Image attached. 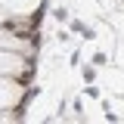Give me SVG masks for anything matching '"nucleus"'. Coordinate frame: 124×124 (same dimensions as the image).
Wrapping results in <instances>:
<instances>
[{
  "instance_id": "obj_1",
  "label": "nucleus",
  "mask_w": 124,
  "mask_h": 124,
  "mask_svg": "<svg viewBox=\"0 0 124 124\" xmlns=\"http://www.w3.org/2000/svg\"><path fill=\"white\" fill-rule=\"evenodd\" d=\"M28 71H31L28 56L16 50H0V78H28Z\"/></svg>"
},
{
  "instance_id": "obj_2",
  "label": "nucleus",
  "mask_w": 124,
  "mask_h": 124,
  "mask_svg": "<svg viewBox=\"0 0 124 124\" xmlns=\"http://www.w3.org/2000/svg\"><path fill=\"white\" fill-rule=\"evenodd\" d=\"M6 9H0V19H16V16H31L37 6H40V0H0Z\"/></svg>"
},
{
  "instance_id": "obj_3",
  "label": "nucleus",
  "mask_w": 124,
  "mask_h": 124,
  "mask_svg": "<svg viewBox=\"0 0 124 124\" xmlns=\"http://www.w3.org/2000/svg\"><path fill=\"white\" fill-rule=\"evenodd\" d=\"M22 96V87L16 84V78H0V108H13Z\"/></svg>"
}]
</instances>
